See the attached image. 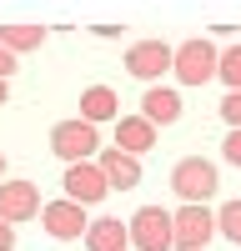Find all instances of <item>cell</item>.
I'll return each mask as SVG.
<instances>
[{"label":"cell","instance_id":"obj_23","mask_svg":"<svg viewBox=\"0 0 241 251\" xmlns=\"http://www.w3.org/2000/svg\"><path fill=\"white\" fill-rule=\"evenodd\" d=\"M0 181H5V156H0Z\"/></svg>","mask_w":241,"mask_h":251},{"label":"cell","instance_id":"obj_5","mask_svg":"<svg viewBox=\"0 0 241 251\" xmlns=\"http://www.w3.org/2000/svg\"><path fill=\"white\" fill-rule=\"evenodd\" d=\"M60 186H66V201H75V206H96V201L111 196V181H106V171H100V161H75V166H66Z\"/></svg>","mask_w":241,"mask_h":251},{"label":"cell","instance_id":"obj_2","mask_svg":"<svg viewBox=\"0 0 241 251\" xmlns=\"http://www.w3.org/2000/svg\"><path fill=\"white\" fill-rule=\"evenodd\" d=\"M50 151L66 161V166H75V161H96L100 156V131L91 121H55L50 126Z\"/></svg>","mask_w":241,"mask_h":251},{"label":"cell","instance_id":"obj_21","mask_svg":"<svg viewBox=\"0 0 241 251\" xmlns=\"http://www.w3.org/2000/svg\"><path fill=\"white\" fill-rule=\"evenodd\" d=\"M10 246H15V226L0 221V251H10Z\"/></svg>","mask_w":241,"mask_h":251},{"label":"cell","instance_id":"obj_7","mask_svg":"<svg viewBox=\"0 0 241 251\" xmlns=\"http://www.w3.org/2000/svg\"><path fill=\"white\" fill-rule=\"evenodd\" d=\"M171 60H176V46H166V40H136L126 50V71L136 80H146V86H161V75L171 71Z\"/></svg>","mask_w":241,"mask_h":251},{"label":"cell","instance_id":"obj_8","mask_svg":"<svg viewBox=\"0 0 241 251\" xmlns=\"http://www.w3.org/2000/svg\"><path fill=\"white\" fill-rule=\"evenodd\" d=\"M40 226H46V236H55V241H80L86 236V206H75V201H46L40 206Z\"/></svg>","mask_w":241,"mask_h":251},{"label":"cell","instance_id":"obj_4","mask_svg":"<svg viewBox=\"0 0 241 251\" xmlns=\"http://www.w3.org/2000/svg\"><path fill=\"white\" fill-rule=\"evenodd\" d=\"M211 236H216V211L211 206H181L171 216V246L176 251H206Z\"/></svg>","mask_w":241,"mask_h":251},{"label":"cell","instance_id":"obj_3","mask_svg":"<svg viewBox=\"0 0 241 251\" xmlns=\"http://www.w3.org/2000/svg\"><path fill=\"white\" fill-rule=\"evenodd\" d=\"M216 66H221V50L211 46L206 35H196V40H181V46H176L171 75L181 80V86H206V80L216 75Z\"/></svg>","mask_w":241,"mask_h":251},{"label":"cell","instance_id":"obj_18","mask_svg":"<svg viewBox=\"0 0 241 251\" xmlns=\"http://www.w3.org/2000/svg\"><path fill=\"white\" fill-rule=\"evenodd\" d=\"M221 121H226V131H241V91H226V100H221Z\"/></svg>","mask_w":241,"mask_h":251},{"label":"cell","instance_id":"obj_1","mask_svg":"<svg viewBox=\"0 0 241 251\" xmlns=\"http://www.w3.org/2000/svg\"><path fill=\"white\" fill-rule=\"evenodd\" d=\"M216 186H221L216 161H206V156H181L171 166V191L186 201V206H206L216 196Z\"/></svg>","mask_w":241,"mask_h":251},{"label":"cell","instance_id":"obj_20","mask_svg":"<svg viewBox=\"0 0 241 251\" xmlns=\"http://www.w3.org/2000/svg\"><path fill=\"white\" fill-rule=\"evenodd\" d=\"M15 66H20V60H15L5 46H0V80H10V75H15Z\"/></svg>","mask_w":241,"mask_h":251},{"label":"cell","instance_id":"obj_13","mask_svg":"<svg viewBox=\"0 0 241 251\" xmlns=\"http://www.w3.org/2000/svg\"><path fill=\"white\" fill-rule=\"evenodd\" d=\"M86 251H131V231L120 216H96L86 226Z\"/></svg>","mask_w":241,"mask_h":251},{"label":"cell","instance_id":"obj_9","mask_svg":"<svg viewBox=\"0 0 241 251\" xmlns=\"http://www.w3.org/2000/svg\"><path fill=\"white\" fill-rule=\"evenodd\" d=\"M40 186L35 181H0V221H35L40 216Z\"/></svg>","mask_w":241,"mask_h":251},{"label":"cell","instance_id":"obj_10","mask_svg":"<svg viewBox=\"0 0 241 251\" xmlns=\"http://www.w3.org/2000/svg\"><path fill=\"white\" fill-rule=\"evenodd\" d=\"M181 91H171V86H146V96H141V116H146L156 131L161 126H176L181 121Z\"/></svg>","mask_w":241,"mask_h":251},{"label":"cell","instance_id":"obj_12","mask_svg":"<svg viewBox=\"0 0 241 251\" xmlns=\"http://www.w3.org/2000/svg\"><path fill=\"white\" fill-rule=\"evenodd\" d=\"M96 161H100V171H106L111 191H136V186H141V161H136V156H126V151H116V146H106Z\"/></svg>","mask_w":241,"mask_h":251},{"label":"cell","instance_id":"obj_15","mask_svg":"<svg viewBox=\"0 0 241 251\" xmlns=\"http://www.w3.org/2000/svg\"><path fill=\"white\" fill-rule=\"evenodd\" d=\"M0 46H5L10 55L40 50V46H46V25H30V20H5V25H0Z\"/></svg>","mask_w":241,"mask_h":251},{"label":"cell","instance_id":"obj_11","mask_svg":"<svg viewBox=\"0 0 241 251\" xmlns=\"http://www.w3.org/2000/svg\"><path fill=\"white\" fill-rule=\"evenodd\" d=\"M111 146L141 161V156L156 146V126H151L146 116H120V121H116V141H111Z\"/></svg>","mask_w":241,"mask_h":251},{"label":"cell","instance_id":"obj_17","mask_svg":"<svg viewBox=\"0 0 241 251\" xmlns=\"http://www.w3.org/2000/svg\"><path fill=\"white\" fill-rule=\"evenodd\" d=\"M216 75L226 80L231 91H241V46H231V50H221V66H216Z\"/></svg>","mask_w":241,"mask_h":251},{"label":"cell","instance_id":"obj_14","mask_svg":"<svg viewBox=\"0 0 241 251\" xmlns=\"http://www.w3.org/2000/svg\"><path fill=\"white\" fill-rule=\"evenodd\" d=\"M80 121H91V126L120 121V96L111 86H86V91H80Z\"/></svg>","mask_w":241,"mask_h":251},{"label":"cell","instance_id":"obj_22","mask_svg":"<svg viewBox=\"0 0 241 251\" xmlns=\"http://www.w3.org/2000/svg\"><path fill=\"white\" fill-rule=\"evenodd\" d=\"M5 96H10V91H5V80H0V106H5Z\"/></svg>","mask_w":241,"mask_h":251},{"label":"cell","instance_id":"obj_6","mask_svg":"<svg viewBox=\"0 0 241 251\" xmlns=\"http://www.w3.org/2000/svg\"><path fill=\"white\" fill-rule=\"evenodd\" d=\"M126 231H131V251H171V211L141 206L126 221Z\"/></svg>","mask_w":241,"mask_h":251},{"label":"cell","instance_id":"obj_19","mask_svg":"<svg viewBox=\"0 0 241 251\" xmlns=\"http://www.w3.org/2000/svg\"><path fill=\"white\" fill-rule=\"evenodd\" d=\"M221 156H226L231 166H241V131H226V141H221Z\"/></svg>","mask_w":241,"mask_h":251},{"label":"cell","instance_id":"obj_16","mask_svg":"<svg viewBox=\"0 0 241 251\" xmlns=\"http://www.w3.org/2000/svg\"><path fill=\"white\" fill-rule=\"evenodd\" d=\"M216 231L226 236V241H236V251H241V201H226L216 211Z\"/></svg>","mask_w":241,"mask_h":251}]
</instances>
